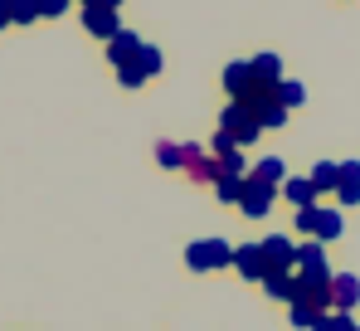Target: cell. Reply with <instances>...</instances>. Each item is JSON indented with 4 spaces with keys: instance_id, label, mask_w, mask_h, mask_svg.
<instances>
[{
    "instance_id": "ffe728a7",
    "label": "cell",
    "mask_w": 360,
    "mask_h": 331,
    "mask_svg": "<svg viewBox=\"0 0 360 331\" xmlns=\"http://www.w3.org/2000/svg\"><path fill=\"white\" fill-rule=\"evenodd\" d=\"M336 175H341V161H316L307 180H311V190H316V195H326V190H336Z\"/></svg>"
},
{
    "instance_id": "6da1fadb",
    "label": "cell",
    "mask_w": 360,
    "mask_h": 331,
    "mask_svg": "<svg viewBox=\"0 0 360 331\" xmlns=\"http://www.w3.org/2000/svg\"><path fill=\"white\" fill-rule=\"evenodd\" d=\"M307 234V239H316V244H331V239H341V229H346V220H341V210L336 205H311V210H297V220H292Z\"/></svg>"
},
{
    "instance_id": "2e32d148",
    "label": "cell",
    "mask_w": 360,
    "mask_h": 331,
    "mask_svg": "<svg viewBox=\"0 0 360 331\" xmlns=\"http://www.w3.org/2000/svg\"><path fill=\"white\" fill-rule=\"evenodd\" d=\"M248 73H253L258 83L278 88V83H283V58H278V54H253V58H248Z\"/></svg>"
},
{
    "instance_id": "3957f363",
    "label": "cell",
    "mask_w": 360,
    "mask_h": 331,
    "mask_svg": "<svg viewBox=\"0 0 360 331\" xmlns=\"http://www.w3.org/2000/svg\"><path fill=\"white\" fill-rule=\"evenodd\" d=\"M185 263H190L195 273H214V268H234V249H229L224 239H195V244L185 249Z\"/></svg>"
},
{
    "instance_id": "7c38bea8",
    "label": "cell",
    "mask_w": 360,
    "mask_h": 331,
    "mask_svg": "<svg viewBox=\"0 0 360 331\" xmlns=\"http://www.w3.org/2000/svg\"><path fill=\"white\" fill-rule=\"evenodd\" d=\"M253 83H258V78L248 73V63H243V58H239V63H229V68H224V93H229V103H243Z\"/></svg>"
},
{
    "instance_id": "8fae6325",
    "label": "cell",
    "mask_w": 360,
    "mask_h": 331,
    "mask_svg": "<svg viewBox=\"0 0 360 331\" xmlns=\"http://www.w3.org/2000/svg\"><path fill=\"white\" fill-rule=\"evenodd\" d=\"M234 268H239L248 282H263V277H268V263H263L258 244H239V249H234Z\"/></svg>"
},
{
    "instance_id": "9c48e42d",
    "label": "cell",
    "mask_w": 360,
    "mask_h": 331,
    "mask_svg": "<svg viewBox=\"0 0 360 331\" xmlns=\"http://www.w3.org/2000/svg\"><path fill=\"white\" fill-rule=\"evenodd\" d=\"M258 254H263L268 273H273V268H297V244H292L288 234H268V239L258 244Z\"/></svg>"
},
{
    "instance_id": "cb8c5ba5",
    "label": "cell",
    "mask_w": 360,
    "mask_h": 331,
    "mask_svg": "<svg viewBox=\"0 0 360 331\" xmlns=\"http://www.w3.org/2000/svg\"><path fill=\"white\" fill-rule=\"evenodd\" d=\"M311 331H356V317H346V312H326V317H316V327Z\"/></svg>"
},
{
    "instance_id": "5bb4252c",
    "label": "cell",
    "mask_w": 360,
    "mask_h": 331,
    "mask_svg": "<svg viewBox=\"0 0 360 331\" xmlns=\"http://www.w3.org/2000/svg\"><path fill=\"white\" fill-rule=\"evenodd\" d=\"M336 200H341V205H360V161H341V175H336Z\"/></svg>"
},
{
    "instance_id": "83f0119b",
    "label": "cell",
    "mask_w": 360,
    "mask_h": 331,
    "mask_svg": "<svg viewBox=\"0 0 360 331\" xmlns=\"http://www.w3.org/2000/svg\"><path fill=\"white\" fill-rule=\"evenodd\" d=\"M356 331H360V322H356Z\"/></svg>"
},
{
    "instance_id": "7402d4cb",
    "label": "cell",
    "mask_w": 360,
    "mask_h": 331,
    "mask_svg": "<svg viewBox=\"0 0 360 331\" xmlns=\"http://www.w3.org/2000/svg\"><path fill=\"white\" fill-rule=\"evenodd\" d=\"M210 190H214V200H219V205H239V195H243V180H224V175H219V180H214Z\"/></svg>"
},
{
    "instance_id": "ac0fdd59",
    "label": "cell",
    "mask_w": 360,
    "mask_h": 331,
    "mask_svg": "<svg viewBox=\"0 0 360 331\" xmlns=\"http://www.w3.org/2000/svg\"><path fill=\"white\" fill-rule=\"evenodd\" d=\"M248 180H258V185H273V190H283V180H288V166L278 161V156H263V161L248 170Z\"/></svg>"
},
{
    "instance_id": "52a82bcc",
    "label": "cell",
    "mask_w": 360,
    "mask_h": 331,
    "mask_svg": "<svg viewBox=\"0 0 360 331\" xmlns=\"http://www.w3.org/2000/svg\"><path fill=\"white\" fill-rule=\"evenodd\" d=\"M180 146H185V166H180V170H185L195 185H214V180H219V161H214L205 146H195V142H180Z\"/></svg>"
},
{
    "instance_id": "4316f807",
    "label": "cell",
    "mask_w": 360,
    "mask_h": 331,
    "mask_svg": "<svg viewBox=\"0 0 360 331\" xmlns=\"http://www.w3.org/2000/svg\"><path fill=\"white\" fill-rule=\"evenodd\" d=\"M5 25H15V5H10V0H0V30H5Z\"/></svg>"
},
{
    "instance_id": "d4e9b609",
    "label": "cell",
    "mask_w": 360,
    "mask_h": 331,
    "mask_svg": "<svg viewBox=\"0 0 360 331\" xmlns=\"http://www.w3.org/2000/svg\"><path fill=\"white\" fill-rule=\"evenodd\" d=\"M15 5V25H30V20H39V0H10Z\"/></svg>"
},
{
    "instance_id": "9a60e30c",
    "label": "cell",
    "mask_w": 360,
    "mask_h": 331,
    "mask_svg": "<svg viewBox=\"0 0 360 331\" xmlns=\"http://www.w3.org/2000/svg\"><path fill=\"white\" fill-rule=\"evenodd\" d=\"M278 195H288V205H297V210H311V205L321 200V195L311 190V180H307V175H288Z\"/></svg>"
},
{
    "instance_id": "603a6c76",
    "label": "cell",
    "mask_w": 360,
    "mask_h": 331,
    "mask_svg": "<svg viewBox=\"0 0 360 331\" xmlns=\"http://www.w3.org/2000/svg\"><path fill=\"white\" fill-rule=\"evenodd\" d=\"M156 161L166 166V170H180V166H185V146H180V142H161V146H156Z\"/></svg>"
},
{
    "instance_id": "44dd1931",
    "label": "cell",
    "mask_w": 360,
    "mask_h": 331,
    "mask_svg": "<svg viewBox=\"0 0 360 331\" xmlns=\"http://www.w3.org/2000/svg\"><path fill=\"white\" fill-rule=\"evenodd\" d=\"M278 103H283L288 112L302 108V103H307V88H302L297 78H283V83H278Z\"/></svg>"
},
{
    "instance_id": "277c9868",
    "label": "cell",
    "mask_w": 360,
    "mask_h": 331,
    "mask_svg": "<svg viewBox=\"0 0 360 331\" xmlns=\"http://www.w3.org/2000/svg\"><path fill=\"white\" fill-rule=\"evenodd\" d=\"M219 132H224V137H229V142H234V146H253V142H258V137H263V127H258V117H253V112L243 108V103H229V108L219 112Z\"/></svg>"
},
{
    "instance_id": "484cf974",
    "label": "cell",
    "mask_w": 360,
    "mask_h": 331,
    "mask_svg": "<svg viewBox=\"0 0 360 331\" xmlns=\"http://www.w3.org/2000/svg\"><path fill=\"white\" fill-rule=\"evenodd\" d=\"M39 15H44V20H59V15H68V5H63V0H44Z\"/></svg>"
},
{
    "instance_id": "5b68a950",
    "label": "cell",
    "mask_w": 360,
    "mask_h": 331,
    "mask_svg": "<svg viewBox=\"0 0 360 331\" xmlns=\"http://www.w3.org/2000/svg\"><path fill=\"white\" fill-rule=\"evenodd\" d=\"M83 30L98 35V39H117V35H122V10L112 5V0H93V5H83Z\"/></svg>"
},
{
    "instance_id": "4fadbf2b",
    "label": "cell",
    "mask_w": 360,
    "mask_h": 331,
    "mask_svg": "<svg viewBox=\"0 0 360 331\" xmlns=\"http://www.w3.org/2000/svg\"><path fill=\"white\" fill-rule=\"evenodd\" d=\"M141 44H146V39H141V35H131V30H122L117 39H108V58H112V68H127V63L136 58Z\"/></svg>"
},
{
    "instance_id": "8992f818",
    "label": "cell",
    "mask_w": 360,
    "mask_h": 331,
    "mask_svg": "<svg viewBox=\"0 0 360 331\" xmlns=\"http://www.w3.org/2000/svg\"><path fill=\"white\" fill-rule=\"evenodd\" d=\"M151 73H161V49H156V44H141L136 58H131L127 68H117V83L122 88H141Z\"/></svg>"
},
{
    "instance_id": "e0dca14e",
    "label": "cell",
    "mask_w": 360,
    "mask_h": 331,
    "mask_svg": "<svg viewBox=\"0 0 360 331\" xmlns=\"http://www.w3.org/2000/svg\"><path fill=\"white\" fill-rule=\"evenodd\" d=\"M297 273H331V263H326V249H321L316 239L297 244Z\"/></svg>"
},
{
    "instance_id": "30bf717a",
    "label": "cell",
    "mask_w": 360,
    "mask_h": 331,
    "mask_svg": "<svg viewBox=\"0 0 360 331\" xmlns=\"http://www.w3.org/2000/svg\"><path fill=\"white\" fill-rule=\"evenodd\" d=\"M356 307H360V277L356 273H331V312L356 317Z\"/></svg>"
},
{
    "instance_id": "ba28073f",
    "label": "cell",
    "mask_w": 360,
    "mask_h": 331,
    "mask_svg": "<svg viewBox=\"0 0 360 331\" xmlns=\"http://www.w3.org/2000/svg\"><path fill=\"white\" fill-rule=\"evenodd\" d=\"M278 205V190L273 185H258V180H243V195H239V210L248 220H268Z\"/></svg>"
},
{
    "instance_id": "7a4b0ae2",
    "label": "cell",
    "mask_w": 360,
    "mask_h": 331,
    "mask_svg": "<svg viewBox=\"0 0 360 331\" xmlns=\"http://www.w3.org/2000/svg\"><path fill=\"white\" fill-rule=\"evenodd\" d=\"M292 302L311 312H331V273H292Z\"/></svg>"
},
{
    "instance_id": "d6986e66",
    "label": "cell",
    "mask_w": 360,
    "mask_h": 331,
    "mask_svg": "<svg viewBox=\"0 0 360 331\" xmlns=\"http://www.w3.org/2000/svg\"><path fill=\"white\" fill-rule=\"evenodd\" d=\"M263 292L273 302H292V268H273V273L263 277Z\"/></svg>"
}]
</instances>
